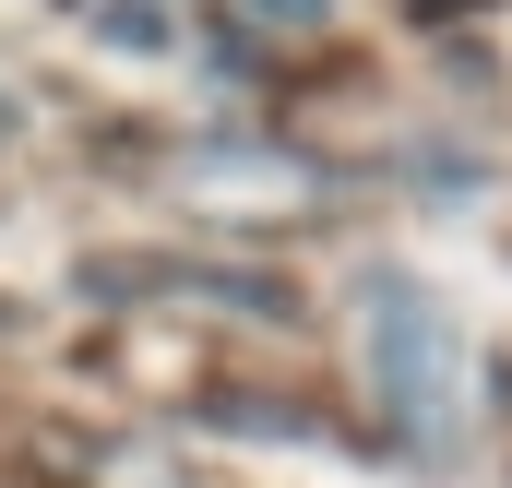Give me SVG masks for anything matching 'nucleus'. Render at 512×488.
<instances>
[{
	"label": "nucleus",
	"mask_w": 512,
	"mask_h": 488,
	"mask_svg": "<svg viewBox=\"0 0 512 488\" xmlns=\"http://www.w3.org/2000/svg\"><path fill=\"white\" fill-rule=\"evenodd\" d=\"M370 381H382V405H393L405 441H429V453L465 441V334H453V310H441L429 286H405V274L370 286Z\"/></svg>",
	"instance_id": "1"
},
{
	"label": "nucleus",
	"mask_w": 512,
	"mask_h": 488,
	"mask_svg": "<svg viewBox=\"0 0 512 488\" xmlns=\"http://www.w3.org/2000/svg\"><path fill=\"white\" fill-rule=\"evenodd\" d=\"M262 24H286V36H310V24H322V12H334V0H251Z\"/></svg>",
	"instance_id": "2"
}]
</instances>
